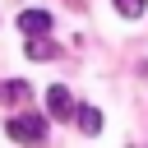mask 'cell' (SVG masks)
I'll return each mask as SVG.
<instances>
[{
  "label": "cell",
  "mask_w": 148,
  "mask_h": 148,
  "mask_svg": "<svg viewBox=\"0 0 148 148\" xmlns=\"http://www.w3.org/2000/svg\"><path fill=\"white\" fill-rule=\"evenodd\" d=\"M143 9H148V0H116V14L120 18H139Z\"/></svg>",
  "instance_id": "cell-7"
},
{
  "label": "cell",
  "mask_w": 148,
  "mask_h": 148,
  "mask_svg": "<svg viewBox=\"0 0 148 148\" xmlns=\"http://www.w3.org/2000/svg\"><path fill=\"white\" fill-rule=\"evenodd\" d=\"M74 116H79V130H83V134H97V130H102V111H97V106H79Z\"/></svg>",
  "instance_id": "cell-5"
},
{
  "label": "cell",
  "mask_w": 148,
  "mask_h": 148,
  "mask_svg": "<svg viewBox=\"0 0 148 148\" xmlns=\"http://www.w3.org/2000/svg\"><path fill=\"white\" fill-rule=\"evenodd\" d=\"M32 88L23 83V79H0V102H23Z\"/></svg>",
  "instance_id": "cell-4"
},
{
  "label": "cell",
  "mask_w": 148,
  "mask_h": 148,
  "mask_svg": "<svg viewBox=\"0 0 148 148\" xmlns=\"http://www.w3.org/2000/svg\"><path fill=\"white\" fill-rule=\"evenodd\" d=\"M46 111H51L56 120H74V102H69V88H65V83H51V88H46Z\"/></svg>",
  "instance_id": "cell-2"
},
{
  "label": "cell",
  "mask_w": 148,
  "mask_h": 148,
  "mask_svg": "<svg viewBox=\"0 0 148 148\" xmlns=\"http://www.w3.org/2000/svg\"><path fill=\"white\" fill-rule=\"evenodd\" d=\"M23 51H28V60H51V56H60V46H56V42H28Z\"/></svg>",
  "instance_id": "cell-6"
},
{
  "label": "cell",
  "mask_w": 148,
  "mask_h": 148,
  "mask_svg": "<svg viewBox=\"0 0 148 148\" xmlns=\"http://www.w3.org/2000/svg\"><path fill=\"white\" fill-rule=\"evenodd\" d=\"M18 28H23L28 37H37V32L51 28V14H46V9H23V14H18Z\"/></svg>",
  "instance_id": "cell-3"
},
{
  "label": "cell",
  "mask_w": 148,
  "mask_h": 148,
  "mask_svg": "<svg viewBox=\"0 0 148 148\" xmlns=\"http://www.w3.org/2000/svg\"><path fill=\"white\" fill-rule=\"evenodd\" d=\"M5 134L18 139V143H28V139H46V120H42V116H14V120L5 125Z\"/></svg>",
  "instance_id": "cell-1"
}]
</instances>
